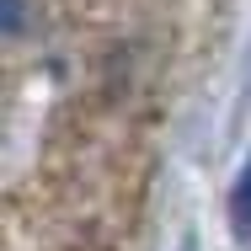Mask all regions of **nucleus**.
I'll list each match as a JSON object with an SVG mask.
<instances>
[{
	"label": "nucleus",
	"mask_w": 251,
	"mask_h": 251,
	"mask_svg": "<svg viewBox=\"0 0 251 251\" xmlns=\"http://www.w3.org/2000/svg\"><path fill=\"white\" fill-rule=\"evenodd\" d=\"M230 225L241 235H251V160H246V171H241V182H235V193H230Z\"/></svg>",
	"instance_id": "obj_1"
},
{
	"label": "nucleus",
	"mask_w": 251,
	"mask_h": 251,
	"mask_svg": "<svg viewBox=\"0 0 251 251\" xmlns=\"http://www.w3.org/2000/svg\"><path fill=\"white\" fill-rule=\"evenodd\" d=\"M0 11H5V38H22V27H27L22 0H0Z\"/></svg>",
	"instance_id": "obj_2"
}]
</instances>
